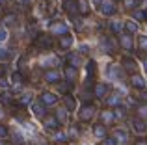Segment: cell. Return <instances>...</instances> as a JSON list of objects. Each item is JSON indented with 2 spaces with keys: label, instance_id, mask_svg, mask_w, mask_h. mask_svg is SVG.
Instances as JSON below:
<instances>
[{
  "label": "cell",
  "instance_id": "obj_8",
  "mask_svg": "<svg viewBox=\"0 0 147 145\" xmlns=\"http://www.w3.org/2000/svg\"><path fill=\"white\" fill-rule=\"evenodd\" d=\"M63 9L67 11L69 15H75V13H78V2H76V0H65V4H63Z\"/></svg>",
  "mask_w": 147,
  "mask_h": 145
},
{
  "label": "cell",
  "instance_id": "obj_49",
  "mask_svg": "<svg viewBox=\"0 0 147 145\" xmlns=\"http://www.w3.org/2000/svg\"><path fill=\"white\" fill-rule=\"evenodd\" d=\"M2 4H6V0H0V6H2Z\"/></svg>",
  "mask_w": 147,
  "mask_h": 145
},
{
  "label": "cell",
  "instance_id": "obj_46",
  "mask_svg": "<svg viewBox=\"0 0 147 145\" xmlns=\"http://www.w3.org/2000/svg\"><path fill=\"white\" fill-rule=\"evenodd\" d=\"M90 50V47H88V45H80V52H88Z\"/></svg>",
  "mask_w": 147,
  "mask_h": 145
},
{
  "label": "cell",
  "instance_id": "obj_4",
  "mask_svg": "<svg viewBox=\"0 0 147 145\" xmlns=\"http://www.w3.org/2000/svg\"><path fill=\"white\" fill-rule=\"evenodd\" d=\"M39 101L43 102L45 106H52V104H56V102H58V95L56 93H50V91H43Z\"/></svg>",
  "mask_w": 147,
  "mask_h": 145
},
{
  "label": "cell",
  "instance_id": "obj_3",
  "mask_svg": "<svg viewBox=\"0 0 147 145\" xmlns=\"http://www.w3.org/2000/svg\"><path fill=\"white\" fill-rule=\"evenodd\" d=\"M50 32L56 34V36H60V37H63V36L69 34V28H67V24H63V22H52V24H50Z\"/></svg>",
  "mask_w": 147,
  "mask_h": 145
},
{
  "label": "cell",
  "instance_id": "obj_37",
  "mask_svg": "<svg viewBox=\"0 0 147 145\" xmlns=\"http://www.w3.org/2000/svg\"><path fill=\"white\" fill-rule=\"evenodd\" d=\"M15 19H17V17H15V15H6V19H4V22H6L7 26H13L15 22H17V21H15Z\"/></svg>",
  "mask_w": 147,
  "mask_h": 145
},
{
  "label": "cell",
  "instance_id": "obj_17",
  "mask_svg": "<svg viewBox=\"0 0 147 145\" xmlns=\"http://www.w3.org/2000/svg\"><path fill=\"white\" fill-rule=\"evenodd\" d=\"M93 134L97 136V138H102V140H106L108 136H106V127H104L102 123H97L93 127Z\"/></svg>",
  "mask_w": 147,
  "mask_h": 145
},
{
  "label": "cell",
  "instance_id": "obj_22",
  "mask_svg": "<svg viewBox=\"0 0 147 145\" xmlns=\"http://www.w3.org/2000/svg\"><path fill=\"white\" fill-rule=\"evenodd\" d=\"M102 47L106 48L108 52H112V50L115 48V41L112 39V37H104V39H102Z\"/></svg>",
  "mask_w": 147,
  "mask_h": 145
},
{
  "label": "cell",
  "instance_id": "obj_14",
  "mask_svg": "<svg viewBox=\"0 0 147 145\" xmlns=\"http://www.w3.org/2000/svg\"><path fill=\"white\" fill-rule=\"evenodd\" d=\"M32 112H34L36 117H45V112H47V110H45V104L39 101V102H34L32 104Z\"/></svg>",
  "mask_w": 147,
  "mask_h": 145
},
{
  "label": "cell",
  "instance_id": "obj_19",
  "mask_svg": "<svg viewBox=\"0 0 147 145\" xmlns=\"http://www.w3.org/2000/svg\"><path fill=\"white\" fill-rule=\"evenodd\" d=\"M76 75H78L76 67H71V65L65 67V78H67V82H73V80L76 78Z\"/></svg>",
  "mask_w": 147,
  "mask_h": 145
},
{
  "label": "cell",
  "instance_id": "obj_10",
  "mask_svg": "<svg viewBox=\"0 0 147 145\" xmlns=\"http://www.w3.org/2000/svg\"><path fill=\"white\" fill-rule=\"evenodd\" d=\"M100 13H102V15H114L115 13V4L110 2V0L102 2V6H100Z\"/></svg>",
  "mask_w": 147,
  "mask_h": 145
},
{
  "label": "cell",
  "instance_id": "obj_11",
  "mask_svg": "<svg viewBox=\"0 0 147 145\" xmlns=\"http://www.w3.org/2000/svg\"><path fill=\"white\" fill-rule=\"evenodd\" d=\"M132 128L138 132V134H142V132H145L147 123H145L144 119H140V117H134V119H132Z\"/></svg>",
  "mask_w": 147,
  "mask_h": 145
},
{
  "label": "cell",
  "instance_id": "obj_18",
  "mask_svg": "<svg viewBox=\"0 0 147 145\" xmlns=\"http://www.w3.org/2000/svg\"><path fill=\"white\" fill-rule=\"evenodd\" d=\"M123 67L129 72H136V62L132 58H123Z\"/></svg>",
  "mask_w": 147,
  "mask_h": 145
},
{
  "label": "cell",
  "instance_id": "obj_30",
  "mask_svg": "<svg viewBox=\"0 0 147 145\" xmlns=\"http://www.w3.org/2000/svg\"><path fill=\"white\" fill-rule=\"evenodd\" d=\"M78 11H80V13H84V15L90 11V7H88V4L84 2V0H80V2H78Z\"/></svg>",
  "mask_w": 147,
  "mask_h": 145
},
{
  "label": "cell",
  "instance_id": "obj_42",
  "mask_svg": "<svg viewBox=\"0 0 147 145\" xmlns=\"http://www.w3.org/2000/svg\"><path fill=\"white\" fill-rule=\"evenodd\" d=\"M138 99H140V101H144V102H147V91L142 89L140 93H138Z\"/></svg>",
  "mask_w": 147,
  "mask_h": 145
},
{
  "label": "cell",
  "instance_id": "obj_7",
  "mask_svg": "<svg viewBox=\"0 0 147 145\" xmlns=\"http://www.w3.org/2000/svg\"><path fill=\"white\" fill-rule=\"evenodd\" d=\"M130 86L142 91L145 87V78H144V76H140V75H132V78H130Z\"/></svg>",
  "mask_w": 147,
  "mask_h": 145
},
{
  "label": "cell",
  "instance_id": "obj_47",
  "mask_svg": "<svg viewBox=\"0 0 147 145\" xmlns=\"http://www.w3.org/2000/svg\"><path fill=\"white\" fill-rule=\"evenodd\" d=\"M93 4H95V6H99V9H100V6H102V0H93Z\"/></svg>",
  "mask_w": 147,
  "mask_h": 145
},
{
  "label": "cell",
  "instance_id": "obj_24",
  "mask_svg": "<svg viewBox=\"0 0 147 145\" xmlns=\"http://www.w3.org/2000/svg\"><path fill=\"white\" fill-rule=\"evenodd\" d=\"M132 17L134 19H136V21H140V22H147V13H145V11H140V9H136V11H134V13H132Z\"/></svg>",
  "mask_w": 147,
  "mask_h": 145
},
{
  "label": "cell",
  "instance_id": "obj_48",
  "mask_svg": "<svg viewBox=\"0 0 147 145\" xmlns=\"http://www.w3.org/2000/svg\"><path fill=\"white\" fill-rule=\"evenodd\" d=\"M136 145H147V143H145V142H144V140H140V142H138V143H136Z\"/></svg>",
  "mask_w": 147,
  "mask_h": 145
},
{
  "label": "cell",
  "instance_id": "obj_41",
  "mask_svg": "<svg viewBox=\"0 0 147 145\" xmlns=\"http://www.w3.org/2000/svg\"><path fill=\"white\" fill-rule=\"evenodd\" d=\"M54 140H56V142H67V136H65L63 132H56V138Z\"/></svg>",
  "mask_w": 147,
  "mask_h": 145
},
{
  "label": "cell",
  "instance_id": "obj_38",
  "mask_svg": "<svg viewBox=\"0 0 147 145\" xmlns=\"http://www.w3.org/2000/svg\"><path fill=\"white\" fill-rule=\"evenodd\" d=\"M123 4H125V7H136L140 0H123Z\"/></svg>",
  "mask_w": 147,
  "mask_h": 145
},
{
  "label": "cell",
  "instance_id": "obj_28",
  "mask_svg": "<svg viewBox=\"0 0 147 145\" xmlns=\"http://www.w3.org/2000/svg\"><path fill=\"white\" fill-rule=\"evenodd\" d=\"M65 117H67V110H65V108L61 110V108H60V110L56 112V119L60 121V123H65Z\"/></svg>",
  "mask_w": 147,
  "mask_h": 145
},
{
  "label": "cell",
  "instance_id": "obj_25",
  "mask_svg": "<svg viewBox=\"0 0 147 145\" xmlns=\"http://www.w3.org/2000/svg\"><path fill=\"white\" fill-rule=\"evenodd\" d=\"M125 30L130 32V34H136L138 32V24L134 21H129V22H125Z\"/></svg>",
  "mask_w": 147,
  "mask_h": 145
},
{
  "label": "cell",
  "instance_id": "obj_36",
  "mask_svg": "<svg viewBox=\"0 0 147 145\" xmlns=\"http://www.w3.org/2000/svg\"><path fill=\"white\" fill-rule=\"evenodd\" d=\"M11 56V52L7 50V48H4V47H0V60H7Z\"/></svg>",
  "mask_w": 147,
  "mask_h": 145
},
{
  "label": "cell",
  "instance_id": "obj_44",
  "mask_svg": "<svg viewBox=\"0 0 147 145\" xmlns=\"http://www.w3.org/2000/svg\"><path fill=\"white\" fill-rule=\"evenodd\" d=\"M6 136H7V128L4 125H0V138H6Z\"/></svg>",
  "mask_w": 147,
  "mask_h": 145
},
{
  "label": "cell",
  "instance_id": "obj_2",
  "mask_svg": "<svg viewBox=\"0 0 147 145\" xmlns=\"http://www.w3.org/2000/svg\"><path fill=\"white\" fill-rule=\"evenodd\" d=\"M93 115H95V106L90 104V102H88V104H84L82 110H80V113H78L80 121H90Z\"/></svg>",
  "mask_w": 147,
  "mask_h": 145
},
{
  "label": "cell",
  "instance_id": "obj_45",
  "mask_svg": "<svg viewBox=\"0 0 147 145\" xmlns=\"http://www.w3.org/2000/svg\"><path fill=\"white\" fill-rule=\"evenodd\" d=\"M7 39V32L4 28H0V41H6Z\"/></svg>",
  "mask_w": 147,
  "mask_h": 145
},
{
  "label": "cell",
  "instance_id": "obj_43",
  "mask_svg": "<svg viewBox=\"0 0 147 145\" xmlns=\"http://www.w3.org/2000/svg\"><path fill=\"white\" fill-rule=\"evenodd\" d=\"M104 145H117V140L115 138H106L104 140Z\"/></svg>",
  "mask_w": 147,
  "mask_h": 145
},
{
  "label": "cell",
  "instance_id": "obj_26",
  "mask_svg": "<svg viewBox=\"0 0 147 145\" xmlns=\"http://www.w3.org/2000/svg\"><path fill=\"white\" fill-rule=\"evenodd\" d=\"M30 101H32V93H24L21 99H19V106H26V104H30Z\"/></svg>",
  "mask_w": 147,
  "mask_h": 145
},
{
  "label": "cell",
  "instance_id": "obj_6",
  "mask_svg": "<svg viewBox=\"0 0 147 145\" xmlns=\"http://www.w3.org/2000/svg\"><path fill=\"white\" fill-rule=\"evenodd\" d=\"M58 45H60V48H61V50H69V48L73 47V36H71V34H67V36L60 37Z\"/></svg>",
  "mask_w": 147,
  "mask_h": 145
},
{
  "label": "cell",
  "instance_id": "obj_31",
  "mask_svg": "<svg viewBox=\"0 0 147 145\" xmlns=\"http://www.w3.org/2000/svg\"><path fill=\"white\" fill-rule=\"evenodd\" d=\"M138 45H140V48L144 50V54H145V52H147V37H145V36H142V37H140V41H138Z\"/></svg>",
  "mask_w": 147,
  "mask_h": 145
},
{
  "label": "cell",
  "instance_id": "obj_39",
  "mask_svg": "<svg viewBox=\"0 0 147 145\" xmlns=\"http://www.w3.org/2000/svg\"><path fill=\"white\" fill-rule=\"evenodd\" d=\"M0 99H2V104H11V95H7V91H6V93H2V97H0Z\"/></svg>",
  "mask_w": 147,
  "mask_h": 145
},
{
  "label": "cell",
  "instance_id": "obj_21",
  "mask_svg": "<svg viewBox=\"0 0 147 145\" xmlns=\"http://www.w3.org/2000/svg\"><path fill=\"white\" fill-rule=\"evenodd\" d=\"M114 138L117 140V142H127L129 134H127V130H123V128H115L114 130Z\"/></svg>",
  "mask_w": 147,
  "mask_h": 145
},
{
  "label": "cell",
  "instance_id": "obj_1",
  "mask_svg": "<svg viewBox=\"0 0 147 145\" xmlns=\"http://www.w3.org/2000/svg\"><path fill=\"white\" fill-rule=\"evenodd\" d=\"M36 47L41 48V50L52 48V36H49V34H41V36L36 39Z\"/></svg>",
  "mask_w": 147,
  "mask_h": 145
},
{
  "label": "cell",
  "instance_id": "obj_9",
  "mask_svg": "<svg viewBox=\"0 0 147 145\" xmlns=\"http://www.w3.org/2000/svg\"><path fill=\"white\" fill-rule=\"evenodd\" d=\"M112 121H115V115L112 110H104V112H100V123L106 127V125H110Z\"/></svg>",
  "mask_w": 147,
  "mask_h": 145
},
{
  "label": "cell",
  "instance_id": "obj_51",
  "mask_svg": "<svg viewBox=\"0 0 147 145\" xmlns=\"http://www.w3.org/2000/svg\"><path fill=\"white\" fill-rule=\"evenodd\" d=\"M21 2H30V0H21Z\"/></svg>",
  "mask_w": 147,
  "mask_h": 145
},
{
  "label": "cell",
  "instance_id": "obj_20",
  "mask_svg": "<svg viewBox=\"0 0 147 145\" xmlns=\"http://www.w3.org/2000/svg\"><path fill=\"white\" fill-rule=\"evenodd\" d=\"M67 62L71 63V67H78V65H82V60H80V56H78V54H75V52H71V54L67 56Z\"/></svg>",
  "mask_w": 147,
  "mask_h": 145
},
{
  "label": "cell",
  "instance_id": "obj_34",
  "mask_svg": "<svg viewBox=\"0 0 147 145\" xmlns=\"http://www.w3.org/2000/svg\"><path fill=\"white\" fill-rule=\"evenodd\" d=\"M110 28H112V30H114V32H115V34H121V28H123V26H121V22H117V21H114V22H112V24H110Z\"/></svg>",
  "mask_w": 147,
  "mask_h": 145
},
{
  "label": "cell",
  "instance_id": "obj_50",
  "mask_svg": "<svg viewBox=\"0 0 147 145\" xmlns=\"http://www.w3.org/2000/svg\"><path fill=\"white\" fill-rule=\"evenodd\" d=\"M144 67H145V71H147V62H145V63H144Z\"/></svg>",
  "mask_w": 147,
  "mask_h": 145
},
{
  "label": "cell",
  "instance_id": "obj_15",
  "mask_svg": "<svg viewBox=\"0 0 147 145\" xmlns=\"http://www.w3.org/2000/svg\"><path fill=\"white\" fill-rule=\"evenodd\" d=\"M93 91H95V93H93L95 97L102 99V97H106V95H108V86H106V84H95Z\"/></svg>",
  "mask_w": 147,
  "mask_h": 145
},
{
  "label": "cell",
  "instance_id": "obj_16",
  "mask_svg": "<svg viewBox=\"0 0 147 145\" xmlns=\"http://www.w3.org/2000/svg\"><path fill=\"white\" fill-rule=\"evenodd\" d=\"M45 80L49 84H60V72L58 71H47L45 72Z\"/></svg>",
  "mask_w": 147,
  "mask_h": 145
},
{
  "label": "cell",
  "instance_id": "obj_29",
  "mask_svg": "<svg viewBox=\"0 0 147 145\" xmlns=\"http://www.w3.org/2000/svg\"><path fill=\"white\" fill-rule=\"evenodd\" d=\"M106 104L108 106H119V95H112V97H108Z\"/></svg>",
  "mask_w": 147,
  "mask_h": 145
},
{
  "label": "cell",
  "instance_id": "obj_32",
  "mask_svg": "<svg viewBox=\"0 0 147 145\" xmlns=\"http://www.w3.org/2000/svg\"><path fill=\"white\" fill-rule=\"evenodd\" d=\"M11 82L13 84H22V75L21 72H13V75H11Z\"/></svg>",
  "mask_w": 147,
  "mask_h": 145
},
{
  "label": "cell",
  "instance_id": "obj_23",
  "mask_svg": "<svg viewBox=\"0 0 147 145\" xmlns=\"http://www.w3.org/2000/svg\"><path fill=\"white\" fill-rule=\"evenodd\" d=\"M114 115H115V119H123V117L127 115V108L125 106H117V108L114 110Z\"/></svg>",
  "mask_w": 147,
  "mask_h": 145
},
{
  "label": "cell",
  "instance_id": "obj_13",
  "mask_svg": "<svg viewBox=\"0 0 147 145\" xmlns=\"http://www.w3.org/2000/svg\"><path fill=\"white\" fill-rule=\"evenodd\" d=\"M63 104H65V110H67V112H73V110H76V99L73 97V95H65Z\"/></svg>",
  "mask_w": 147,
  "mask_h": 145
},
{
  "label": "cell",
  "instance_id": "obj_35",
  "mask_svg": "<svg viewBox=\"0 0 147 145\" xmlns=\"http://www.w3.org/2000/svg\"><path fill=\"white\" fill-rule=\"evenodd\" d=\"M71 87H73L71 82H61V84H58V89H60V91H67V89H71Z\"/></svg>",
  "mask_w": 147,
  "mask_h": 145
},
{
  "label": "cell",
  "instance_id": "obj_12",
  "mask_svg": "<svg viewBox=\"0 0 147 145\" xmlns=\"http://www.w3.org/2000/svg\"><path fill=\"white\" fill-rule=\"evenodd\" d=\"M58 127H60V121L56 119V115L45 117V128L47 130H58Z\"/></svg>",
  "mask_w": 147,
  "mask_h": 145
},
{
  "label": "cell",
  "instance_id": "obj_27",
  "mask_svg": "<svg viewBox=\"0 0 147 145\" xmlns=\"http://www.w3.org/2000/svg\"><path fill=\"white\" fill-rule=\"evenodd\" d=\"M95 75V62H88V82L93 78Z\"/></svg>",
  "mask_w": 147,
  "mask_h": 145
},
{
  "label": "cell",
  "instance_id": "obj_5",
  "mask_svg": "<svg viewBox=\"0 0 147 145\" xmlns=\"http://www.w3.org/2000/svg\"><path fill=\"white\" fill-rule=\"evenodd\" d=\"M119 45H121V48H125V50H132V37H130L129 34H121V36H119Z\"/></svg>",
  "mask_w": 147,
  "mask_h": 145
},
{
  "label": "cell",
  "instance_id": "obj_40",
  "mask_svg": "<svg viewBox=\"0 0 147 145\" xmlns=\"http://www.w3.org/2000/svg\"><path fill=\"white\" fill-rule=\"evenodd\" d=\"M138 115H140V119L147 117V108H145V106H140V108H138Z\"/></svg>",
  "mask_w": 147,
  "mask_h": 145
},
{
  "label": "cell",
  "instance_id": "obj_33",
  "mask_svg": "<svg viewBox=\"0 0 147 145\" xmlns=\"http://www.w3.org/2000/svg\"><path fill=\"white\" fill-rule=\"evenodd\" d=\"M41 65H58V58H54V56L52 58H45Z\"/></svg>",
  "mask_w": 147,
  "mask_h": 145
}]
</instances>
